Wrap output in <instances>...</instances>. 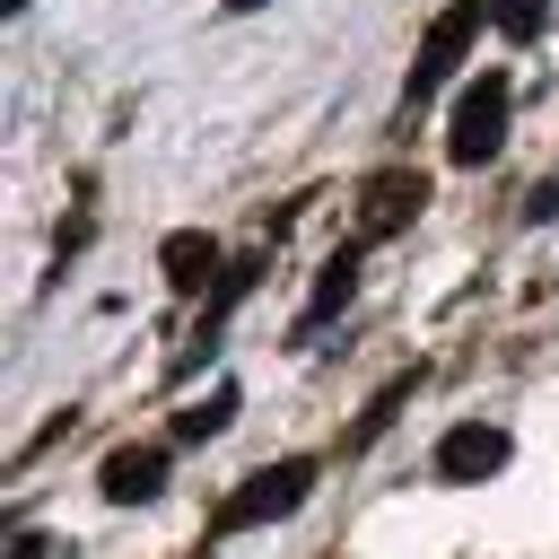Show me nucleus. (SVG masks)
I'll use <instances>...</instances> for the list:
<instances>
[{"label":"nucleus","instance_id":"nucleus-1","mask_svg":"<svg viewBox=\"0 0 559 559\" xmlns=\"http://www.w3.org/2000/svg\"><path fill=\"white\" fill-rule=\"evenodd\" d=\"M306 489H314V454H280V463H262V472H245L218 507H210V524H201V550H218V542H236V533H253V524H280V515H297L306 507Z\"/></svg>","mask_w":559,"mask_h":559},{"label":"nucleus","instance_id":"nucleus-2","mask_svg":"<svg viewBox=\"0 0 559 559\" xmlns=\"http://www.w3.org/2000/svg\"><path fill=\"white\" fill-rule=\"evenodd\" d=\"M489 26V0H454V9H437L428 17V35H419V52H411V79H402V122L463 70V52H472V35Z\"/></svg>","mask_w":559,"mask_h":559},{"label":"nucleus","instance_id":"nucleus-3","mask_svg":"<svg viewBox=\"0 0 559 559\" xmlns=\"http://www.w3.org/2000/svg\"><path fill=\"white\" fill-rule=\"evenodd\" d=\"M262 271H271V253H236V262L218 271V288L201 297V323H192V332H183V349L166 358V384H192V376H201V367L227 349V314H236V306L262 288Z\"/></svg>","mask_w":559,"mask_h":559},{"label":"nucleus","instance_id":"nucleus-4","mask_svg":"<svg viewBox=\"0 0 559 559\" xmlns=\"http://www.w3.org/2000/svg\"><path fill=\"white\" fill-rule=\"evenodd\" d=\"M507 114H515V79H507V70H480V79L454 96V114H445V157H454V166H489V157L507 148Z\"/></svg>","mask_w":559,"mask_h":559},{"label":"nucleus","instance_id":"nucleus-5","mask_svg":"<svg viewBox=\"0 0 559 559\" xmlns=\"http://www.w3.org/2000/svg\"><path fill=\"white\" fill-rule=\"evenodd\" d=\"M419 210H428V175H419V166H376V175L358 183L349 245H384V236H402Z\"/></svg>","mask_w":559,"mask_h":559},{"label":"nucleus","instance_id":"nucleus-6","mask_svg":"<svg viewBox=\"0 0 559 559\" xmlns=\"http://www.w3.org/2000/svg\"><path fill=\"white\" fill-rule=\"evenodd\" d=\"M507 454H515V437L498 428V419H454L445 437H437V480H454V489H472V480H498L507 472Z\"/></svg>","mask_w":559,"mask_h":559},{"label":"nucleus","instance_id":"nucleus-7","mask_svg":"<svg viewBox=\"0 0 559 559\" xmlns=\"http://www.w3.org/2000/svg\"><path fill=\"white\" fill-rule=\"evenodd\" d=\"M157 271H166V288H175V297H210V288H218V271H227V253H218V236H210V227H175V236L157 245Z\"/></svg>","mask_w":559,"mask_h":559},{"label":"nucleus","instance_id":"nucleus-8","mask_svg":"<svg viewBox=\"0 0 559 559\" xmlns=\"http://www.w3.org/2000/svg\"><path fill=\"white\" fill-rule=\"evenodd\" d=\"M358 262H367V245H341V253H323V271H314V297L297 306V323H288V341H314L349 297H358Z\"/></svg>","mask_w":559,"mask_h":559},{"label":"nucleus","instance_id":"nucleus-9","mask_svg":"<svg viewBox=\"0 0 559 559\" xmlns=\"http://www.w3.org/2000/svg\"><path fill=\"white\" fill-rule=\"evenodd\" d=\"M96 489H105L114 507H148V498L166 489V445H114V454L96 463Z\"/></svg>","mask_w":559,"mask_h":559},{"label":"nucleus","instance_id":"nucleus-10","mask_svg":"<svg viewBox=\"0 0 559 559\" xmlns=\"http://www.w3.org/2000/svg\"><path fill=\"white\" fill-rule=\"evenodd\" d=\"M419 376H428V367H419V358H411V367H402V376H384V384H376V402H367V411H358V419H349V428H341V454H367V445H376V437H384V428H393V419H402V402H411V393H419Z\"/></svg>","mask_w":559,"mask_h":559},{"label":"nucleus","instance_id":"nucleus-11","mask_svg":"<svg viewBox=\"0 0 559 559\" xmlns=\"http://www.w3.org/2000/svg\"><path fill=\"white\" fill-rule=\"evenodd\" d=\"M236 411H245V393H236V384H210L192 411H175V445H210V437H218Z\"/></svg>","mask_w":559,"mask_h":559},{"label":"nucleus","instance_id":"nucleus-12","mask_svg":"<svg viewBox=\"0 0 559 559\" xmlns=\"http://www.w3.org/2000/svg\"><path fill=\"white\" fill-rule=\"evenodd\" d=\"M550 17H559V0H489V26H498L507 44H533Z\"/></svg>","mask_w":559,"mask_h":559},{"label":"nucleus","instance_id":"nucleus-13","mask_svg":"<svg viewBox=\"0 0 559 559\" xmlns=\"http://www.w3.org/2000/svg\"><path fill=\"white\" fill-rule=\"evenodd\" d=\"M9 559H52V542H44V533H17V542H9Z\"/></svg>","mask_w":559,"mask_h":559},{"label":"nucleus","instance_id":"nucleus-14","mask_svg":"<svg viewBox=\"0 0 559 559\" xmlns=\"http://www.w3.org/2000/svg\"><path fill=\"white\" fill-rule=\"evenodd\" d=\"M227 9H271V0H227Z\"/></svg>","mask_w":559,"mask_h":559},{"label":"nucleus","instance_id":"nucleus-15","mask_svg":"<svg viewBox=\"0 0 559 559\" xmlns=\"http://www.w3.org/2000/svg\"><path fill=\"white\" fill-rule=\"evenodd\" d=\"M9 9H26V0H9Z\"/></svg>","mask_w":559,"mask_h":559}]
</instances>
